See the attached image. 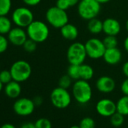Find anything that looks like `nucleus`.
<instances>
[{
    "mask_svg": "<svg viewBox=\"0 0 128 128\" xmlns=\"http://www.w3.org/2000/svg\"><path fill=\"white\" fill-rule=\"evenodd\" d=\"M3 84H2V82L0 81V92H1L2 90V89H3Z\"/></svg>",
    "mask_w": 128,
    "mask_h": 128,
    "instance_id": "43",
    "label": "nucleus"
},
{
    "mask_svg": "<svg viewBox=\"0 0 128 128\" xmlns=\"http://www.w3.org/2000/svg\"><path fill=\"white\" fill-rule=\"evenodd\" d=\"M72 96L76 101L80 104L89 102L92 98V88L88 81L79 79L75 81L72 88Z\"/></svg>",
    "mask_w": 128,
    "mask_h": 128,
    "instance_id": "1",
    "label": "nucleus"
},
{
    "mask_svg": "<svg viewBox=\"0 0 128 128\" xmlns=\"http://www.w3.org/2000/svg\"><path fill=\"white\" fill-rule=\"evenodd\" d=\"M102 58L104 61L108 65L114 66L121 61L122 53L118 47L112 48H106Z\"/></svg>",
    "mask_w": 128,
    "mask_h": 128,
    "instance_id": "15",
    "label": "nucleus"
},
{
    "mask_svg": "<svg viewBox=\"0 0 128 128\" xmlns=\"http://www.w3.org/2000/svg\"><path fill=\"white\" fill-rule=\"evenodd\" d=\"M12 29V21L7 16H0V34L8 35Z\"/></svg>",
    "mask_w": 128,
    "mask_h": 128,
    "instance_id": "20",
    "label": "nucleus"
},
{
    "mask_svg": "<svg viewBox=\"0 0 128 128\" xmlns=\"http://www.w3.org/2000/svg\"><path fill=\"white\" fill-rule=\"evenodd\" d=\"M77 10L80 18L88 21L100 14L101 4L96 0H80L77 6Z\"/></svg>",
    "mask_w": 128,
    "mask_h": 128,
    "instance_id": "3",
    "label": "nucleus"
},
{
    "mask_svg": "<svg viewBox=\"0 0 128 128\" xmlns=\"http://www.w3.org/2000/svg\"><path fill=\"white\" fill-rule=\"evenodd\" d=\"M0 128H16V126H14V125H13V124H8V123H7V124H3L1 127Z\"/></svg>",
    "mask_w": 128,
    "mask_h": 128,
    "instance_id": "40",
    "label": "nucleus"
},
{
    "mask_svg": "<svg viewBox=\"0 0 128 128\" xmlns=\"http://www.w3.org/2000/svg\"><path fill=\"white\" fill-rule=\"evenodd\" d=\"M12 80L13 78L10 70H5L0 71V81L2 82L3 84H7Z\"/></svg>",
    "mask_w": 128,
    "mask_h": 128,
    "instance_id": "30",
    "label": "nucleus"
},
{
    "mask_svg": "<svg viewBox=\"0 0 128 128\" xmlns=\"http://www.w3.org/2000/svg\"><path fill=\"white\" fill-rule=\"evenodd\" d=\"M12 0H0V16H7L12 8Z\"/></svg>",
    "mask_w": 128,
    "mask_h": 128,
    "instance_id": "24",
    "label": "nucleus"
},
{
    "mask_svg": "<svg viewBox=\"0 0 128 128\" xmlns=\"http://www.w3.org/2000/svg\"><path fill=\"white\" fill-rule=\"evenodd\" d=\"M70 7H73V6H78V4L79 3L80 0H67Z\"/></svg>",
    "mask_w": 128,
    "mask_h": 128,
    "instance_id": "38",
    "label": "nucleus"
},
{
    "mask_svg": "<svg viewBox=\"0 0 128 128\" xmlns=\"http://www.w3.org/2000/svg\"><path fill=\"white\" fill-rule=\"evenodd\" d=\"M36 106H40L42 103H43V99L42 96H36L34 97V99L32 100Z\"/></svg>",
    "mask_w": 128,
    "mask_h": 128,
    "instance_id": "35",
    "label": "nucleus"
},
{
    "mask_svg": "<svg viewBox=\"0 0 128 128\" xmlns=\"http://www.w3.org/2000/svg\"><path fill=\"white\" fill-rule=\"evenodd\" d=\"M80 128H95V120L90 117H85L82 118L79 123Z\"/></svg>",
    "mask_w": 128,
    "mask_h": 128,
    "instance_id": "27",
    "label": "nucleus"
},
{
    "mask_svg": "<svg viewBox=\"0 0 128 128\" xmlns=\"http://www.w3.org/2000/svg\"><path fill=\"white\" fill-rule=\"evenodd\" d=\"M20 128H36L35 123H32V122H26L24 124H22V126Z\"/></svg>",
    "mask_w": 128,
    "mask_h": 128,
    "instance_id": "37",
    "label": "nucleus"
},
{
    "mask_svg": "<svg viewBox=\"0 0 128 128\" xmlns=\"http://www.w3.org/2000/svg\"><path fill=\"white\" fill-rule=\"evenodd\" d=\"M0 71H1V66H0Z\"/></svg>",
    "mask_w": 128,
    "mask_h": 128,
    "instance_id": "45",
    "label": "nucleus"
},
{
    "mask_svg": "<svg viewBox=\"0 0 128 128\" xmlns=\"http://www.w3.org/2000/svg\"><path fill=\"white\" fill-rule=\"evenodd\" d=\"M60 34L63 38L68 41H74L78 36V30L72 24H66L60 29Z\"/></svg>",
    "mask_w": 128,
    "mask_h": 128,
    "instance_id": "16",
    "label": "nucleus"
},
{
    "mask_svg": "<svg viewBox=\"0 0 128 128\" xmlns=\"http://www.w3.org/2000/svg\"><path fill=\"white\" fill-rule=\"evenodd\" d=\"M84 46L88 56L93 60L102 58L106 49L102 40H100L97 38H89L85 42Z\"/></svg>",
    "mask_w": 128,
    "mask_h": 128,
    "instance_id": "9",
    "label": "nucleus"
},
{
    "mask_svg": "<svg viewBox=\"0 0 128 128\" xmlns=\"http://www.w3.org/2000/svg\"><path fill=\"white\" fill-rule=\"evenodd\" d=\"M88 30L90 33L94 35L100 34L102 32V21L96 18L88 20Z\"/></svg>",
    "mask_w": 128,
    "mask_h": 128,
    "instance_id": "19",
    "label": "nucleus"
},
{
    "mask_svg": "<svg viewBox=\"0 0 128 128\" xmlns=\"http://www.w3.org/2000/svg\"><path fill=\"white\" fill-rule=\"evenodd\" d=\"M21 91H22V89H21L20 82L12 80V82L6 84L5 93L6 96L9 98H12V99L18 98L20 95Z\"/></svg>",
    "mask_w": 128,
    "mask_h": 128,
    "instance_id": "17",
    "label": "nucleus"
},
{
    "mask_svg": "<svg viewBox=\"0 0 128 128\" xmlns=\"http://www.w3.org/2000/svg\"><path fill=\"white\" fill-rule=\"evenodd\" d=\"M125 28H126V32H128V19L126 20V23H125Z\"/></svg>",
    "mask_w": 128,
    "mask_h": 128,
    "instance_id": "42",
    "label": "nucleus"
},
{
    "mask_svg": "<svg viewBox=\"0 0 128 128\" xmlns=\"http://www.w3.org/2000/svg\"><path fill=\"white\" fill-rule=\"evenodd\" d=\"M56 6L59 8L60 9H62L64 11H66L70 8H71L67 0H56Z\"/></svg>",
    "mask_w": 128,
    "mask_h": 128,
    "instance_id": "32",
    "label": "nucleus"
},
{
    "mask_svg": "<svg viewBox=\"0 0 128 128\" xmlns=\"http://www.w3.org/2000/svg\"><path fill=\"white\" fill-rule=\"evenodd\" d=\"M36 105L32 100L23 97L18 99L14 105V112L20 116H29L32 114L35 110Z\"/></svg>",
    "mask_w": 128,
    "mask_h": 128,
    "instance_id": "10",
    "label": "nucleus"
},
{
    "mask_svg": "<svg viewBox=\"0 0 128 128\" xmlns=\"http://www.w3.org/2000/svg\"><path fill=\"white\" fill-rule=\"evenodd\" d=\"M22 1L26 6L32 7L38 6L42 2V0H22Z\"/></svg>",
    "mask_w": 128,
    "mask_h": 128,
    "instance_id": "34",
    "label": "nucleus"
},
{
    "mask_svg": "<svg viewBox=\"0 0 128 128\" xmlns=\"http://www.w3.org/2000/svg\"><path fill=\"white\" fill-rule=\"evenodd\" d=\"M120 90L124 95L128 96V78H126V79L122 82L120 85Z\"/></svg>",
    "mask_w": 128,
    "mask_h": 128,
    "instance_id": "33",
    "label": "nucleus"
},
{
    "mask_svg": "<svg viewBox=\"0 0 128 128\" xmlns=\"http://www.w3.org/2000/svg\"><path fill=\"white\" fill-rule=\"evenodd\" d=\"M70 128H80V126H79V125H73Z\"/></svg>",
    "mask_w": 128,
    "mask_h": 128,
    "instance_id": "44",
    "label": "nucleus"
},
{
    "mask_svg": "<svg viewBox=\"0 0 128 128\" xmlns=\"http://www.w3.org/2000/svg\"><path fill=\"white\" fill-rule=\"evenodd\" d=\"M9 41L8 38L5 36V35L0 34V54L6 52L8 48Z\"/></svg>",
    "mask_w": 128,
    "mask_h": 128,
    "instance_id": "31",
    "label": "nucleus"
},
{
    "mask_svg": "<svg viewBox=\"0 0 128 128\" xmlns=\"http://www.w3.org/2000/svg\"><path fill=\"white\" fill-rule=\"evenodd\" d=\"M50 99L52 105L59 109L69 107L72 102V96L67 89L56 87L50 93Z\"/></svg>",
    "mask_w": 128,
    "mask_h": 128,
    "instance_id": "7",
    "label": "nucleus"
},
{
    "mask_svg": "<svg viewBox=\"0 0 128 128\" xmlns=\"http://www.w3.org/2000/svg\"><path fill=\"white\" fill-rule=\"evenodd\" d=\"M12 20L16 26L26 28L34 20V15L30 8L26 7H18L13 12Z\"/></svg>",
    "mask_w": 128,
    "mask_h": 128,
    "instance_id": "8",
    "label": "nucleus"
},
{
    "mask_svg": "<svg viewBox=\"0 0 128 128\" xmlns=\"http://www.w3.org/2000/svg\"><path fill=\"white\" fill-rule=\"evenodd\" d=\"M96 110L100 115L109 118L117 112L116 103L113 100L108 98L101 99L96 105Z\"/></svg>",
    "mask_w": 128,
    "mask_h": 128,
    "instance_id": "11",
    "label": "nucleus"
},
{
    "mask_svg": "<svg viewBox=\"0 0 128 128\" xmlns=\"http://www.w3.org/2000/svg\"><path fill=\"white\" fill-rule=\"evenodd\" d=\"M28 36L26 31L19 26L12 28L8 34L9 42L14 46H23Z\"/></svg>",
    "mask_w": 128,
    "mask_h": 128,
    "instance_id": "12",
    "label": "nucleus"
},
{
    "mask_svg": "<svg viewBox=\"0 0 128 128\" xmlns=\"http://www.w3.org/2000/svg\"><path fill=\"white\" fill-rule=\"evenodd\" d=\"M67 75L73 80L77 81L80 79L79 76V65H73L70 64L67 69Z\"/></svg>",
    "mask_w": 128,
    "mask_h": 128,
    "instance_id": "23",
    "label": "nucleus"
},
{
    "mask_svg": "<svg viewBox=\"0 0 128 128\" xmlns=\"http://www.w3.org/2000/svg\"><path fill=\"white\" fill-rule=\"evenodd\" d=\"M115 87V81L108 76H102L96 82V88L98 91L102 94H110L113 92Z\"/></svg>",
    "mask_w": 128,
    "mask_h": 128,
    "instance_id": "13",
    "label": "nucleus"
},
{
    "mask_svg": "<svg viewBox=\"0 0 128 128\" xmlns=\"http://www.w3.org/2000/svg\"><path fill=\"white\" fill-rule=\"evenodd\" d=\"M94 76V70L91 66L89 64L82 63L79 65V76L80 79L85 80V81H90L91 78H93Z\"/></svg>",
    "mask_w": 128,
    "mask_h": 128,
    "instance_id": "18",
    "label": "nucleus"
},
{
    "mask_svg": "<svg viewBox=\"0 0 128 128\" xmlns=\"http://www.w3.org/2000/svg\"><path fill=\"white\" fill-rule=\"evenodd\" d=\"M37 42H36L35 41L30 39V38H27V40L25 42V43L24 44L23 47H24V49L28 52V53H32L34 52L36 48H37Z\"/></svg>",
    "mask_w": 128,
    "mask_h": 128,
    "instance_id": "28",
    "label": "nucleus"
},
{
    "mask_svg": "<svg viewBox=\"0 0 128 128\" xmlns=\"http://www.w3.org/2000/svg\"><path fill=\"white\" fill-rule=\"evenodd\" d=\"M96 1L100 3V4H106V3H108L111 0H96Z\"/></svg>",
    "mask_w": 128,
    "mask_h": 128,
    "instance_id": "41",
    "label": "nucleus"
},
{
    "mask_svg": "<svg viewBox=\"0 0 128 128\" xmlns=\"http://www.w3.org/2000/svg\"><path fill=\"white\" fill-rule=\"evenodd\" d=\"M88 57L84 44L82 42H73L70 45L66 51V58L70 64L81 65Z\"/></svg>",
    "mask_w": 128,
    "mask_h": 128,
    "instance_id": "6",
    "label": "nucleus"
},
{
    "mask_svg": "<svg viewBox=\"0 0 128 128\" xmlns=\"http://www.w3.org/2000/svg\"><path fill=\"white\" fill-rule=\"evenodd\" d=\"M45 18L49 25L56 29H60L69 23L66 11L60 9L56 6L49 8L45 13Z\"/></svg>",
    "mask_w": 128,
    "mask_h": 128,
    "instance_id": "4",
    "label": "nucleus"
},
{
    "mask_svg": "<svg viewBox=\"0 0 128 128\" xmlns=\"http://www.w3.org/2000/svg\"><path fill=\"white\" fill-rule=\"evenodd\" d=\"M117 112L126 116L128 115V96L124 95L116 102Z\"/></svg>",
    "mask_w": 128,
    "mask_h": 128,
    "instance_id": "21",
    "label": "nucleus"
},
{
    "mask_svg": "<svg viewBox=\"0 0 128 128\" xmlns=\"http://www.w3.org/2000/svg\"><path fill=\"white\" fill-rule=\"evenodd\" d=\"M124 48L128 53V36H126L124 41Z\"/></svg>",
    "mask_w": 128,
    "mask_h": 128,
    "instance_id": "39",
    "label": "nucleus"
},
{
    "mask_svg": "<svg viewBox=\"0 0 128 128\" xmlns=\"http://www.w3.org/2000/svg\"><path fill=\"white\" fill-rule=\"evenodd\" d=\"M110 118V123L114 127H119L123 125L124 122V115L116 112Z\"/></svg>",
    "mask_w": 128,
    "mask_h": 128,
    "instance_id": "22",
    "label": "nucleus"
},
{
    "mask_svg": "<svg viewBox=\"0 0 128 128\" xmlns=\"http://www.w3.org/2000/svg\"><path fill=\"white\" fill-rule=\"evenodd\" d=\"M102 42L106 48H116L118 44V41L115 36H106L103 38Z\"/></svg>",
    "mask_w": 128,
    "mask_h": 128,
    "instance_id": "25",
    "label": "nucleus"
},
{
    "mask_svg": "<svg viewBox=\"0 0 128 128\" xmlns=\"http://www.w3.org/2000/svg\"><path fill=\"white\" fill-rule=\"evenodd\" d=\"M35 125L36 128H52V124L50 120L45 118H38L35 122Z\"/></svg>",
    "mask_w": 128,
    "mask_h": 128,
    "instance_id": "29",
    "label": "nucleus"
},
{
    "mask_svg": "<svg viewBox=\"0 0 128 128\" xmlns=\"http://www.w3.org/2000/svg\"><path fill=\"white\" fill-rule=\"evenodd\" d=\"M10 72L14 81L24 82L30 78L32 74V67L30 64L23 60L15 61L10 67Z\"/></svg>",
    "mask_w": 128,
    "mask_h": 128,
    "instance_id": "5",
    "label": "nucleus"
},
{
    "mask_svg": "<svg viewBox=\"0 0 128 128\" xmlns=\"http://www.w3.org/2000/svg\"><path fill=\"white\" fill-rule=\"evenodd\" d=\"M122 72L126 78H128V61L125 62L122 66Z\"/></svg>",
    "mask_w": 128,
    "mask_h": 128,
    "instance_id": "36",
    "label": "nucleus"
},
{
    "mask_svg": "<svg viewBox=\"0 0 128 128\" xmlns=\"http://www.w3.org/2000/svg\"><path fill=\"white\" fill-rule=\"evenodd\" d=\"M121 30L120 22L113 18H108L102 21V32L106 36H117Z\"/></svg>",
    "mask_w": 128,
    "mask_h": 128,
    "instance_id": "14",
    "label": "nucleus"
},
{
    "mask_svg": "<svg viewBox=\"0 0 128 128\" xmlns=\"http://www.w3.org/2000/svg\"><path fill=\"white\" fill-rule=\"evenodd\" d=\"M72 79L66 74L61 76L58 81V86L65 89L70 88L72 85Z\"/></svg>",
    "mask_w": 128,
    "mask_h": 128,
    "instance_id": "26",
    "label": "nucleus"
},
{
    "mask_svg": "<svg viewBox=\"0 0 128 128\" xmlns=\"http://www.w3.org/2000/svg\"><path fill=\"white\" fill-rule=\"evenodd\" d=\"M26 31L28 38L37 43H42L45 42L50 35L48 26L44 22L41 20H34L26 27Z\"/></svg>",
    "mask_w": 128,
    "mask_h": 128,
    "instance_id": "2",
    "label": "nucleus"
}]
</instances>
